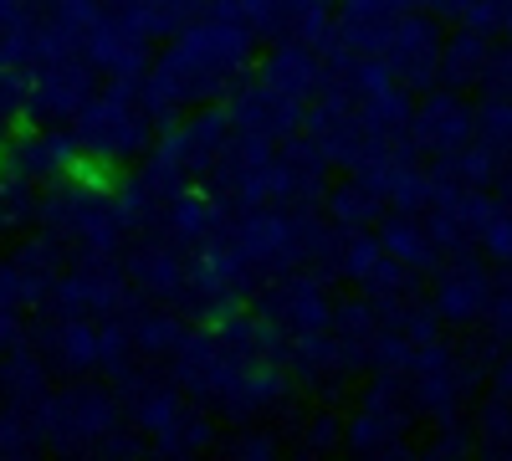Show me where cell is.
<instances>
[{
	"instance_id": "8992f818",
	"label": "cell",
	"mask_w": 512,
	"mask_h": 461,
	"mask_svg": "<svg viewBox=\"0 0 512 461\" xmlns=\"http://www.w3.org/2000/svg\"><path fill=\"white\" fill-rule=\"evenodd\" d=\"M379 246H384V257H395L410 272H425V267L441 262V251H436L431 231H425V216L420 211H395L390 221L379 226Z\"/></svg>"
},
{
	"instance_id": "6da1fadb",
	"label": "cell",
	"mask_w": 512,
	"mask_h": 461,
	"mask_svg": "<svg viewBox=\"0 0 512 461\" xmlns=\"http://www.w3.org/2000/svg\"><path fill=\"white\" fill-rule=\"evenodd\" d=\"M441 52H446V31L431 11H405L395 31L384 36L379 62L390 67V77L405 93H425L441 82Z\"/></svg>"
},
{
	"instance_id": "7a4b0ae2",
	"label": "cell",
	"mask_w": 512,
	"mask_h": 461,
	"mask_svg": "<svg viewBox=\"0 0 512 461\" xmlns=\"http://www.w3.org/2000/svg\"><path fill=\"white\" fill-rule=\"evenodd\" d=\"M405 134L415 139V149H431L441 159V154H451L461 144H472V108L461 103L456 88H436V93H425L410 108Z\"/></svg>"
},
{
	"instance_id": "30bf717a",
	"label": "cell",
	"mask_w": 512,
	"mask_h": 461,
	"mask_svg": "<svg viewBox=\"0 0 512 461\" xmlns=\"http://www.w3.org/2000/svg\"><path fill=\"white\" fill-rule=\"evenodd\" d=\"M497 185H502V200L512 205V164H502V175H497Z\"/></svg>"
},
{
	"instance_id": "8fae6325",
	"label": "cell",
	"mask_w": 512,
	"mask_h": 461,
	"mask_svg": "<svg viewBox=\"0 0 512 461\" xmlns=\"http://www.w3.org/2000/svg\"><path fill=\"white\" fill-rule=\"evenodd\" d=\"M0 118H6V98H0Z\"/></svg>"
},
{
	"instance_id": "3957f363",
	"label": "cell",
	"mask_w": 512,
	"mask_h": 461,
	"mask_svg": "<svg viewBox=\"0 0 512 461\" xmlns=\"http://www.w3.org/2000/svg\"><path fill=\"white\" fill-rule=\"evenodd\" d=\"M446 323H477L492 308V272L466 251V257H451V267L436 282V303H431Z\"/></svg>"
},
{
	"instance_id": "5b68a950",
	"label": "cell",
	"mask_w": 512,
	"mask_h": 461,
	"mask_svg": "<svg viewBox=\"0 0 512 461\" xmlns=\"http://www.w3.org/2000/svg\"><path fill=\"white\" fill-rule=\"evenodd\" d=\"M492 57H497L492 36L461 26V31L446 41V52H441V88H456V93H461V88H482Z\"/></svg>"
},
{
	"instance_id": "ba28073f",
	"label": "cell",
	"mask_w": 512,
	"mask_h": 461,
	"mask_svg": "<svg viewBox=\"0 0 512 461\" xmlns=\"http://www.w3.org/2000/svg\"><path fill=\"white\" fill-rule=\"evenodd\" d=\"M477 446L492 451V456H512V400L507 395H492L477 415Z\"/></svg>"
},
{
	"instance_id": "277c9868",
	"label": "cell",
	"mask_w": 512,
	"mask_h": 461,
	"mask_svg": "<svg viewBox=\"0 0 512 461\" xmlns=\"http://www.w3.org/2000/svg\"><path fill=\"white\" fill-rule=\"evenodd\" d=\"M77 129L88 139V149L113 159L118 149L144 144V113L134 103H123V93H108V98H93L88 108H77Z\"/></svg>"
},
{
	"instance_id": "9c48e42d",
	"label": "cell",
	"mask_w": 512,
	"mask_h": 461,
	"mask_svg": "<svg viewBox=\"0 0 512 461\" xmlns=\"http://www.w3.org/2000/svg\"><path fill=\"white\" fill-rule=\"evenodd\" d=\"M477 246L487 251L492 262L512 267V205H507V200H502V205H492L487 221L477 226Z\"/></svg>"
},
{
	"instance_id": "52a82bcc",
	"label": "cell",
	"mask_w": 512,
	"mask_h": 461,
	"mask_svg": "<svg viewBox=\"0 0 512 461\" xmlns=\"http://www.w3.org/2000/svg\"><path fill=\"white\" fill-rule=\"evenodd\" d=\"M472 139L487 144L497 159L512 154V93L507 88H482V108L472 113Z\"/></svg>"
},
{
	"instance_id": "7c38bea8",
	"label": "cell",
	"mask_w": 512,
	"mask_h": 461,
	"mask_svg": "<svg viewBox=\"0 0 512 461\" xmlns=\"http://www.w3.org/2000/svg\"><path fill=\"white\" fill-rule=\"evenodd\" d=\"M507 6H512V0H507Z\"/></svg>"
}]
</instances>
